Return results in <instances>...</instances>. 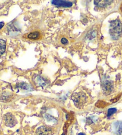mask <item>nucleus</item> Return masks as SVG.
Here are the masks:
<instances>
[{"label": "nucleus", "instance_id": "1", "mask_svg": "<svg viewBox=\"0 0 122 135\" xmlns=\"http://www.w3.org/2000/svg\"><path fill=\"white\" fill-rule=\"evenodd\" d=\"M122 30V24L119 20H115L110 22V34L114 39L119 38Z\"/></svg>", "mask_w": 122, "mask_h": 135}, {"label": "nucleus", "instance_id": "2", "mask_svg": "<svg viewBox=\"0 0 122 135\" xmlns=\"http://www.w3.org/2000/svg\"><path fill=\"white\" fill-rule=\"evenodd\" d=\"M72 100L76 107L80 108L86 102V97L84 93H76L72 96Z\"/></svg>", "mask_w": 122, "mask_h": 135}, {"label": "nucleus", "instance_id": "3", "mask_svg": "<svg viewBox=\"0 0 122 135\" xmlns=\"http://www.w3.org/2000/svg\"><path fill=\"white\" fill-rule=\"evenodd\" d=\"M4 121L6 126L12 127L17 123V121L14 116L11 113H7L4 115Z\"/></svg>", "mask_w": 122, "mask_h": 135}, {"label": "nucleus", "instance_id": "4", "mask_svg": "<svg viewBox=\"0 0 122 135\" xmlns=\"http://www.w3.org/2000/svg\"><path fill=\"white\" fill-rule=\"evenodd\" d=\"M52 130L51 128L45 126H41L36 130V135H51Z\"/></svg>", "mask_w": 122, "mask_h": 135}, {"label": "nucleus", "instance_id": "5", "mask_svg": "<svg viewBox=\"0 0 122 135\" xmlns=\"http://www.w3.org/2000/svg\"><path fill=\"white\" fill-rule=\"evenodd\" d=\"M51 3L59 7H70L73 5V3L68 1H52Z\"/></svg>", "mask_w": 122, "mask_h": 135}, {"label": "nucleus", "instance_id": "6", "mask_svg": "<svg viewBox=\"0 0 122 135\" xmlns=\"http://www.w3.org/2000/svg\"><path fill=\"white\" fill-rule=\"evenodd\" d=\"M102 89L105 93H106L107 94H110L112 92L113 89V85L109 81H105L102 84Z\"/></svg>", "mask_w": 122, "mask_h": 135}, {"label": "nucleus", "instance_id": "7", "mask_svg": "<svg viewBox=\"0 0 122 135\" xmlns=\"http://www.w3.org/2000/svg\"><path fill=\"white\" fill-rule=\"evenodd\" d=\"M113 128L117 134H121L122 133V121H116L113 124Z\"/></svg>", "mask_w": 122, "mask_h": 135}, {"label": "nucleus", "instance_id": "8", "mask_svg": "<svg viewBox=\"0 0 122 135\" xmlns=\"http://www.w3.org/2000/svg\"><path fill=\"white\" fill-rule=\"evenodd\" d=\"M111 2L112 1H95L94 3L99 7H105Z\"/></svg>", "mask_w": 122, "mask_h": 135}, {"label": "nucleus", "instance_id": "9", "mask_svg": "<svg viewBox=\"0 0 122 135\" xmlns=\"http://www.w3.org/2000/svg\"><path fill=\"white\" fill-rule=\"evenodd\" d=\"M40 33L38 31H35L34 32H31L28 35V38L30 39H38L40 38Z\"/></svg>", "mask_w": 122, "mask_h": 135}, {"label": "nucleus", "instance_id": "10", "mask_svg": "<svg viewBox=\"0 0 122 135\" xmlns=\"http://www.w3.org/2000/svg\"><path fill=\"white\" fill-rule=\"evenodd\" d=\"M6 42L4 40L0 39V55L3 54L5 51Z\"/></svg>", "mask_w": 122, "mask_h": 135}, {"label": "nucleus", "instance_id": "11", "mask_svg": "<svg viewBox=\"0 0 122 135\" xmlns=\"http://www.w3.org/2000/svg\"><path fill=\"white\" fill-rule=\"evenodd\" d=\"M34 81L37 85H42L43 84H45L44 80L40 76H36V78L34 79Z\"/></svg>", "mask_w": 122, "mask_h": 135}, {"label": "nucleus", "instance_id": "12", "mask_svg": "<svg viewBox=\"0 0 122 135\" xmlns=\"http://www.w3.org/2000/svg\"><path fill=\"white\" fill-rule=\"evenodd\" d=\"M107 102H105L104 101H99L97 102L96 106L98 108H104L107 106Z\"/></svg>", "mask_w": 122, "mask_h": 135}, {"label": "nucleus", "instance_id": "13", "mask_svg": "<svg viewBox=\"0 0 122 135\" xmlns=\"http://www.w3.org/2000/svg\"><path fill=\"white\" fill-rule=\"evenodd\" d=\"M116 111H117V109L115 108H111L108 109V113H107V116H108V117H110V116L112 115L113 114L116 113Z\"/></svg>", "mask_w": 122, "mask_h": 135}, {"label": "nucleus", "instance_id": "14", "mask_svg": "<svg viewBox=\"0 0 122 135\" xmlns=\"http://www.w3.org/2000/svg\"><path fill=\"white\" fill-rule=\"evenodd\" d=\"M61 42L62 43H63V44H66V43H68V40L66 38H63L61 39Z\"/></svg>", "mask_w": 122, "mask_h": 135}, {"label": "nucleus", "instance_id": "15", "mask_svg": "<svg viewBox=\"0 0 122 135\" xmlns=\"http://www.w3.org/2000/svg\"><path fill=\"white\" fill-rule=\"evenodd\" d=\"M20 87L22 89H28V85H27L25 83H23V84H21V86H20Z\"/></svg>", "mask_w": 122, "mask_h": 135}, {"label": "nucleus", "instance_id": "16", "mask_svg": "<svg viewBox=\"0 0 122 135\" xmlns=\"http://www.w3.org/2000/svg\"><path fill=\"white\" fill-rule=\"evenodd\" d=\"M4 25V22H1L0 23V29L3 28V27Z\"/></svg>", "mask_w": 122, "mask_h": 135}, {"label": "nucleus", "instance_id": "17", "mask_svg": "<svg viewBox=\"0 0 122 135\" xmlns=\"http://www.w3.org/2000/svg\"><path fill=\"white\" fill-rule=\"evenodd\" d=\"M78 135H86V134L83 133H79Z\"/></svg>", "mask_w": 122, "mask_h": 135}, {"label": "nucleus", "instance_id": "18", "mask_svg": "<svg viewBox=\"0 0 122 135\" xmlns=\"http://www.w3.org/2000/svg\"><path fill=\"white\" fill-rule=\"evenodd\" d=\"M61 135H65V133H63Z\"/></svg>", "mask_w": 122, "mask_h": 135}]
</instances>
